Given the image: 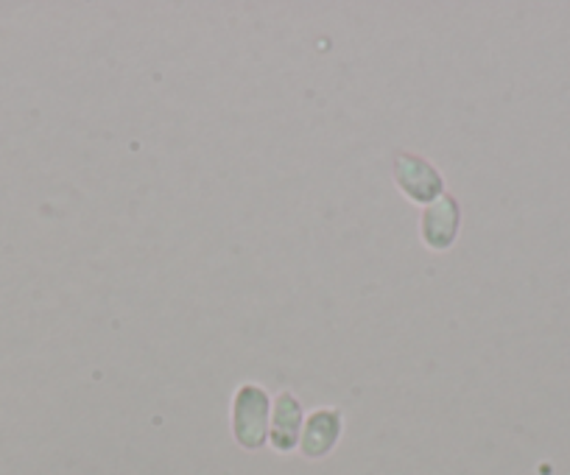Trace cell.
Returning <instances> with one entry per match:
<instances>
[{
  "instance_id": "cell-2",
  "label": "cell",
  "mask_w": 570,
  "mask_h": 475,
  "mask_svg": "<svg viewBox=\"0 0 570 475\" xmlns=\"http://www.w3.org/2000/svg\"><path fill=\"white\" fill-rule=\"evenodd\" d=\"M342 436V414L336 408H320L311 414L303 436H299V451L305 458H322L336 447Z\"/></svg>"
},
{
  "instance_id": "cell-4",
  "label": "cell",
  "mask_w": 570,
  "mask_h": 475,
  "mask_svg": "<svg viewBox=\"0 0 570 475\" xmlns=\"http://www.w3.org/2000/svg\"><path fill=\"white\" fill-rule=\"evenodd\" d=\"M394 177L403 185L405 194L416 201L434 199V196H440L445 190V182H442V177L434 168L428 166L425 160H416V157L409 155H403L397 160V174Z\"/></svg>"
},
{
  "instance_id": "cell-3",
  "label": "cell",
  "mask_w": 570,
  "mask_h": 475,
  "mask_svg": "<svg viewBox=\"0 0 570 475\" xmlns=\"http://www.w3.org/2000/svg\"><path fill=\"white\" fill-rule=\"evenodd\" d=\"M299 428H303V408L292 392H283L274 406L272 425H268V439L279 453H288L299 445Z\"/></svg>"
},
{
  "instance_id": "cell-1",
  "label": "cell",
  "mask_w": 570,
  "mask_h": 475,
  "mask_svg": "<svg viewBox=\"0 0 570 475\" xmlns=\"http://www.w3.org/2000/svg\"><path fill=\"white\" fill-rule=\"evenodd\" d=\"M233 431L238 445L246 451H257L268 439V397L257 386H244L235 395Z\"/></svg>"
},
{
  "instance_id": "cell-5",
  "label": "cell",
  "mask_w": 570,
  "mask_h": 475,
  "mask_svg": "<svg viewBox=\"0 0 570 475\" xmlns=\"http://www.w3.org/2000/svg\"><path fill=\"white\" fill-rule=\"evenodd\" d=\"M456 227H459V207L451 196L436 201L434 207H428L425 218H422V235H425V241L436 249L451 247Z\"/></svg>"
}]
</instances>
